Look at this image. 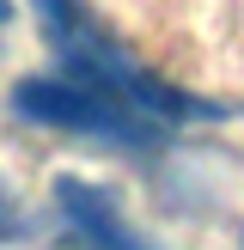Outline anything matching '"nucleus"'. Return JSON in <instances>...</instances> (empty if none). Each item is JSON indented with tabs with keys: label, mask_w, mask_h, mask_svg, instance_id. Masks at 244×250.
<instances>
[{
	"label": "nucleus",
	"mask_w": 244,
	"mask_h": 250,
	"mask_svg": "<svg viewBox=\"0 0 244 250\" xmlns=\"http://www.w3.org/2000/svg\"><path fill=\"white\" fill-rule=\"evenodd\" d=\"M12 110L37 128H61V134H80V141L128 146V153H146V146L165 141V128L146 122L141 110H128L122 98L73 85V80H49V73H31V80L12 85Z\"/></svg>",
	"instance_id": "nucleus-1"
},
{
	"label": "nucleus",
	"mask_w": 244,
	"mask_h": 250,
	"mask_svg": "<svg viewBox=\"0 0 244 250\" xmlns=\"http://www.w3.org/2000/svg\"><path fill=\"white\" fill-rule=\"evenodd\" d=\"M55 202H61V220H67V232H73L80 250H153V244H141V238L128 232L116 195L98 189V183L61 177V183H55Z\"/></svg>",
	"instance_id": "nucleus-2"
},
{
	"label": "nucleus",
	"mask_w": 244,
	"mask_h": 250,
	"mask_svg": "<svg viewBox=\"0 0 244 250\" xmlns=\"http://www.w3.org/2000/svg\"><path fill=\"white\" fill-rule=\"evenodd\" d=\"M37 12H43V31L55 37V43H67V37H80L85 31V12H80V0H31Z\"/></svg>",
	"instance_id": "nucleus-3"
},
{
	"label": "nucleus",
	"mask_w": 244,
	"mask_h": 250,
	"mask_svg": "<svg viewBox=\"0 0 244 250\" xmlns=\"http://www.w3.org/2000/svg\"><path fill=\"white\" fill-rule=\"evenodd\" d=\"M12 238H24V208H19V195L0 183V244H12Z\"/></svg>",
	"instance_id": "nucleus-4"
}]
</instances>
